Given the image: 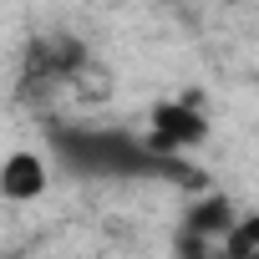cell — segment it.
<instances>
[{"mask_svg": "<svg viewBox=\"0 0 259 259\" xmlns=\"http://www.w3.org/2000/svg\"><path fill=\"white\" fill-rule=\"evenodd\" d=\"M213 254H224V259H259V219L244 213V219L224 234V244H219Z\"/></svg>", "mask_w": 259, "mask_h": 259, "instance_id": "5b68a950", "label": "cell"}, {"mask_svg": "<svg viewBox=\"0 0 259 259\" xmlns=\"http://www.w3.org/2000/svg\"><path fill=\"white\" fill-rule=\"evenodd\" d=\"M203 259H224V254H203Z\"/></svg>", "mask_w": 259, "mask_h": 259, "instance_id": "8992f818", "label": "cell"}, {"mask_svg": "<svg viewBox=\"0 0 259 259\" xmlns=\"http://www.w3.org/2000/svg\"><path fill=\"white\" fill-rule=\"evenodd\" d=\"M51 153L71 178H188L178 158H158L127 127L61 122L51 127Z\"/></svg>", "mask_w": 259, "mask_h": 259, "instance_id": "6da1fadb", "label": "cell"}, {"mask_svg": "<svg viewBox=\"0 0 259 259\" xmlns=\"http://www.w3.org/2000/svg\"><path fill=\"white\" fill-rule=\"evenodd\" d=\"M234 224H239V213H234L229 198H198V203H188L183 239H193V244H224V234Z\"/></svg>", "mask_w": 259, "mask_h": 259, "instance_id": "3957f363", "label": "cell"}, {"mask_svg": "<svg viewBox=\"0 0 259 259\" xmlns=\"http://www.w3.org/2000/svg\"><path fill=\"white\" fill-rule=\"evenodd\" d=\"M208 138V122L188 107V102H163L158 112H153V133L143 138L158 158H178L183 148H193V143H203Z\"/></svg>", "mask_w": 259, "mask_h": 259, "instance_id": "7a4b0ae2", "label": "cell"}, {"mask_svg": "<svg viewBox=\"0 0 259 259\" xmlns=\"http://www.w3.org/2000/svg\"><path fill=\"white\" fill-rule=\"evenodd\" d=\"M0 193L16 198V203L46 193V163H41L36 153H11L6 163H0Z\"/></svg>", "mask_w": 259, "mask_h": 259, "instance_id": "277c9868", "label": "cell"}]
</instances>
